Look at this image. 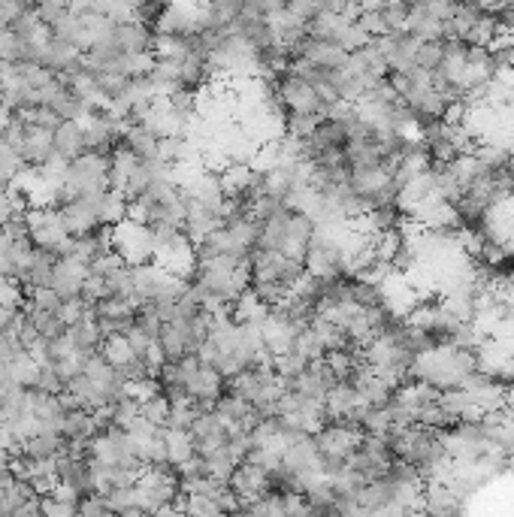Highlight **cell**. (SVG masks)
I'll list each match as a JSON object with an SVG mask.
<instances>
[{
    "instance_id": "obj_1",
    "label": "cell",
    "mask_w": 514,
    "mask_h": 517,
    "mask_svg": "<svg viewBox=\"0 0 514 517\" xmlns=\"http://www.w3.org/2000/svg\"><path fill=\"white\" fill-rule=\"evenodd\" d=\"M270 82L285 118H327L333 103L294 70H279L276 76H270Z\"/></svg>"
},
{
    "instance_id": "obj_2",
    "label": "cell",
    "mask_w": 514,
    "mask_h": 517,
    "mask_svg": "<svg viewBox=\"0 0 514 517\" xmlns=\"http://www.w3.org/2000/svg\"><path fill=\"white\" fill-rule=\"evenodd\" d=\"M227 394L239 397V400L248 403L257 415L267 418V415H276L279 400H282V394H285V384H282V378L273 372V366H251V369H245L242 375H236V378L227 384Z\"/></svg>"
},
{
    "instance_id": "obj_3",
    "label": "cell",
    "mask_w": 514,
    "mask_h": 517,
    "mask_svg": "<svg viewBox=\"0 0 514 517\" xmlns=\"http://www.w3.org/2000/svg\"><path fill=\"white\" fill-rule=\"evenodd\" d=\"M248 273H251V288L254 285H276V288L294 291L306 279V267L300 261H291V257H285V254L261 251V248L251 251Z\"/></svg>"
},
{
    "instance_id": "obj_4",
    "label": "cell",
    "mask_w": 514,
    "mask_h": 517,
    "mask_svg": "<svg viewBox=\"0 0 514 517\" xmlns=\"http://www.w3.org/2000/svg\"><path fill=\"white\" fill-rule=\"evenodd\" d=\"M67 197H91L109 191V155L100 152H85L82 158L67 164V179H64Z\"/></svg>"
},
{
    "instance_id": "obj_5",
    "label": "cell",
    "mask_w": 514,
    "mask_h": 517,
    "mask_svg": "<svg viewBox=\"0 0 514 517\" xmlns=\"http://www.w3.org/2000/svg\"><path fill=\"white\" fill-rule=\"evenodd\" d=\"M112 251L127 267L155 264V236L140 221H121L118 227H112Z\"/></svg>"
},
{
    "instance_id": "obj_6",
    "label": "cell",
    "mask_w": 514,
    "mask_h": 517,
    "mask_svg": "<svg viewBox=\"0 0 514 517\" xmlns=\"http://www.w3.org/2000/svg\"><path fill=\"white\" fill-rule=\"evenodd\" d=\"M28 233H31V242L43 251H52L55 257H67L70 251V230L64 224V215L61 209H28Z\"/></svg>"
},
{
    "instance_id": "obj_7",
    "label": "cell",
    "mask_w": 514,
    "mask_h": 517,
    "mask_svg": "<svg viewBox=\"0 0 514 517\" xmlns=\"http://www.w3.org/2000/svg\"><path fill=\"white\" fill-rule=\"evenodd\" d=\"M300 330L303 327L291 318V312L285 306H279V309H273L267 315V321L261 324V339H264L267 351L273 354V360L291 351V345H294V339H297Z\"/></svg>"
},
{
    "instance_id": "obj_8",
    "label": "cell",
    "mask_w": 514,
    "mask_h": 517,
    "mask_svg": "<svg viewBox=\"0 0 514 517\" xmlns=\"http://www.w3.org/2000/svg\"><path fill=\"white\" fill-rule=\"evenodd\" d=\"M360 436L363 433L354 424H333L330 421L315 433V445H318L324 460H348L351 451L357 448Z\"/></svg>"
},
{
    "instance_id": "obj_9",
    "label": "cell",
    "mask_w": 514,
    "mask_h": 517,
    "mask_svg": "<svg viewBox=\"0 0 514 517\" xmlns=\"http://www.w3.org/2000/svg\"><path fill=\"white\" fill-rule=\"evenodd\" d=\"M188 433H191L194 451H197L200 457H209V454L227 448V442H230V427H227L212 409H209V412H200Z\"/></svg>"
},
{
    "instance_id": "obj_10",
    "label": "cell",
    "mask_w": 514,
    "mask_h": 517,
    "mask_svg": "<svg viewBox=\"0 0 514 517\" xmlns=\"http://www.w3.org/2000/svg\"><path fill=\"white\" fill-rule=\"evenodd\" d=\"M61 215H64V224H67V230H70L73 239L76 236H85V233H91L97 227H103L100 224V194L67 200V206L61 209Z\"/></svg>"
},
{
    "instance_id": "obj_11",
    "label": "cell",
    "mask_w": 514,
    "mask_h": 517,
    "mask_svg": "<svg viewBox=\"0 0 514 517\" xmlns=\"http://www.w3.org/2000/svg\"><path fill=\"white\" fill-rule=\"evenodd\" d=\"M61 257H55L52 251H43V248H31V254L25 257V264L19 270V285L28 288V291H40V288H52V276H55V267H58Z\"/></svg>"
},
{
    "instance_id": "obj_12",
    "label": "cell",
    "mask_w": 514,
    "mask_h": 517,
    "mask_svg": "<svg viewBox=\"0 0 514 517\" xmlns=\"http://www.w3.org/2000/svg\"><path fill=\"white\" fill-rule=\"evenodd\" d=\"M19 158L31 170H43L55 158L52 134L49 131H40V127H34L28 118H25V134H22V143H19Z\"/></svg>"
},
{
    "instance_id": "obj_13",
    "label": "cell",
    "mask_w": 514,
    "mask_h": 517,
    "mask_svg": "<svg viewBox=\"0 0 514 517\" xmlns=\"http://www.w3.org/2000/svg\"><path fill=\"white\" fill-rule=\"evenodd\" d=\"M227 487L233 490V496H236L242 505H248V502H254V499H261V496L270 493V475H267L261 466L242 463V466L233 472V478L227 481Z\"/></svg>"
},
{
    "instance_id": "obj_14",
    "label": "cell",
    "mask_w": 514,
    "mask_h": 517,
    "mask_svg": "<svg viewBox=\"0 0 514 517\" xmlns=\"http://www.w3.org/2000/svg\"><path fill=\"white\" fill-rule=\"evenodd\" d=\"M360 409V394H357V387L354 384H345L339 381L333 391L327 394L324 400V415H327V424H351L354 415Z\"/></svg>"
},
{
    "instance_id": "obj_15",
    "label": "cell",
    "mask_w": 514,
    "mask_h": 517,
    "mask_svg": "<svg viewBox=\"0 0 514 517\" xmlns=\"http://www.w3.org/2000/svg\"><path fill=\"white\" fill-rule=\"evenodd\" d=\"M85 279H88V267H85V264L73 261V257H61L58 267H55V276H52V291H55L61 300L82 297Z\"/></svg>"
},
{
    "instance_id": "obj_16",
    "label": "cell",
    "mask_w": 514,
    "mask_h": 517,
    "mask_svg": "<svg viewBox=\"0 0 514 517\" xmlns=\"http://www.w3.org/2000/svg\"><path fill=\"white\" fill-rule=\"evenodd\" d=\"M43 109L46 112H52L58 121H85L88 115H91V109L64 85V79L55 85V91L46 97V103H43Z\"/></svg>"
},
{
    "instance_id": "obj_17",
    "label": "cell",
    "mask_w": 514,
    "mask_h": 517,
    "mask_svg": "<svg viewBox=\"0 0 514 517\" xmlns=\"http://www.w3.org/2000/svg\"><path fill=\"white\" fill-rule=\"evenodd\" d=\"M52 146H55V158L61 161H76L85 155V131L79 121H61L52 134Z\"/></svg>"
},
{
    "instance_id": "obj_18",
    "label": "cell",
    "mask_w": 514,
    "mask_h": 517,
    "mask_svg": "<svg viewBox=\"0 0 514 517\" xmlns=\"http://www.w3.org/2000/svg\"><path fill=\"white\" fill-rule=\"evenodd\" d=\"M79 61H82V52L79 49H73L70 43H64V40H58V37L49 34V40L43 43V52H40V67L43 70H49L55 76H64Z\"/></svg>"
},
{
    "instance_id": "obj_19",
    "label": "cell",
    "mask_w": 514,
    "mask_h": 517,
    "mask_svg": "<svg viewBox=\"0 0 514 517\" xmlns=\"http://www.w3.org/2000/svg\"><path fill=\"white\" fill-rule=\"evenodd\" d=\"M103 330H100V324L94 321V315H88V318H82V321H76V324H70L67 327V342L73 345V351L76 354H82V357H91V354H100V348H103Z\"/></svg>"
},
{
    "instance_id": "obj_20",
    "label": "cell",
    "mask_w": 514,
    "mask_h": 517,
    "mask_svg": "<svg viewBox=\"0 0 514 517\" xmlns=\"http://www.w3.org/2000/svg\"><path fill=\"white\" fill-rule=\"evenodd\" d=\"M64 448H67V445H64L61 433L40 430L37 436H31V439H25V442H22L19 454H22V457H28V460H37V463H55V460H58V454H61Z\"/></svg>"
},
{
    "instance_id": "obj_21",
    "label": "cell",
    "mask_w": 514,
    "mask_h": 517,
    "mask_svg": "<svg viewBox=\"0 0 514 517\" xmlns=\"http://www.w3.org/2000/svg\"><path fill=\"white\" fill-rule=\"evenodd\" d=\"M121 146H124L127 152H134L140 161H155V158H158L161 140H158L152 131H146L143 124H127L124 131H121Z\"/></svg>"
},
{
    "instance_id": "obj_22",
    "label": "cell",
    "mask_w": 514,
    "mask_h": 517,
    "mask_svg": "<svg viewBox=\"0 0 514 517\" xmlns=\"http://www.w3.org/2000/svg\"><path fill=\"white\" fill-rule=\"evenodd\" d=\"M25 315H28V327L40 336V342H49V339H61V336H67V324L61 321V315H58V312H40V309L25 306Z\"/></svg>"
},
{
    "instance_id": "obj_23",
    "label": "cell",
    "mask_w": 514,
    "mask_h": 517,
    "mask_svg": "<svg viewBox=\"0 0 514 517\" xmlns=\"http://www.w3.org/2000/svg\"><path fill=\"white\" fill-rule=\"evenodd\" d=\"M127 212H131V200L127 194L109 188L100 194V224L103 227H118L121 221H127Z\"/></svg>"
},
{
    "instance_id": "obj_24",
    "label": "cell",
    "mask_w": 514,
    "mask_h": 517,
    "mask_svg": "<svg viewBox=\"0 0 514 517\" xmlns=\"http://www.w3.org/2000/svg\"><path fill=\"white\" fill-rule=\"evenodd\" d=\"M164 439H167V460L173 463V466H185L197 451H194V442H191V433H185V430H170V427H164Z\"/></svg>"
},
{
    "instance_id": "obj_25",
    "label": "cell",
    "mask_w": 514,
    "mask_h": 517,
    "mask_svg": "<svg viewBox=\"0 0 514 517\" xmlns=\"http://www.w3.org/2000/svg\"><path fill=\"white\" fill-rule=\"evenodd\" d=\"M140 412H143V421H149L152 427L164 430L167 427V415H170V403H167L164 394H155V397L140 403Z\"/></svg>"
},
{
    "instance_id": "obj_26",
    "label": "cell",
    "mask_w": 514,
    "mask_h": 517,
    "mask_svg": "<svg viewBox=\"0 0 514 517\" xmlns=\"http://www.w3.org/2000/svg\"><path fill=\"white\" fill-rule=\"evenodd\" d=\"M61 297L52 288H40V291H28V306L40 309V312H61Z\"/></svg>"
},
{
    "instance_id": "obj_27",
    "label": "cell",
    "mask_w": 514,
    "mask_h": 517,
    "mask_svg": "<svg viewBox=\"0 0 514 517\" xmlns=\"http://www.w3.org/2000/svg\"><path fill=\"white\" fill-rule=\"evenodd\" d=\"M34 13H37V19L43 22V28L52 31V28L70 13V4H40V7H34Z\"/></svg>"
},
{
    "instance_id": "obj_28",
    "label": "cell",
    "mask_w": 514,
    "mask_h": 517,
    "mask_svg": "<svg viewBox=\"0 0 514 517\" xmlns=\"http://www.w3.org/2000/svg\"><path fill=\"white\" fill-rule=\"evenodd\" d=\"M25 10L28 4H22V0H0V28H10Z\"/></svg>"
},
{
    "instance_id": "obj_29",
    "label": "cell",
    "mask_w": 514,
    "mask_h": 517,
    "mask_svg": "<svg viewBox=\"0 0 514 517\" xmlns=\"http://www.w3.org/2000/svg\"><path fill=\"white\" fill-rule=\"evenodd\" d=\"M406 517H430V514H427V511H424V508H415V511H409V514H406Z\"/></svg>"
},
{
    "instance_id": "obj_30",
    "label": "cell",
    "mask_w": 514,
    "mask_h": 517,
    "mask_svg": "<svg viewBox=\"0 0 514 517\" xmlns=\"http://www.w3.org/2000/svg\"><path fill=\"white\" fill-rule=\"evenodd\" d=\"M121 517H146V514H121Z\"/></svg>"
}]
</instances>
